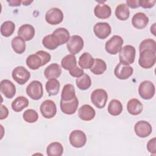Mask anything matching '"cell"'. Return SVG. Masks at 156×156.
Listing matches in <instances>:
<instances>
[{
    "label": "cell",
    "instance_id": "6da1fadb",
    "mask_svg": "<svg viewBox=\"0 0 156 156\" xmlns=\"http://www.w3.org/2000/svg\"><path fill=\"white\" fill-rule=\"evenodd\" d=\"M136 51L134 46L132 45H126L122 48L119 51V63L129 65L134 62Z\"/></svg>",
    "mask_w": 156,
    "mask_h": 156
},
{
    "label": "cell",
    "instance_id": "7a4b0ae2",
    "mask_svg": "<svg viewBox=\"0 0 156 156\" xmlns=\"http://www.w3.org/2000/svg\"><path fill=\"white\" fill-rule=\"evenodd\" d=\"M140 53L138 63L141 68L148 69L155 65L156 61L155 52L151 50H144Z\"/></svg>",
    "mask_w": 156,
    "mask_h": 156
},
{
    "label": "cell",
    "instance_id": "3957f363",
    "mask_svg": "<svg viewBox=\"0 0 156 156\" xmlns=\"http://www.w3.org/2000/svg\"><path fill=\"white\" fill-rule=\"evenodd\" d=\"M123 43L124 40L121 37L113 35L105 43V51L110 54L115 55L120 51Z\"/></svg>",
    "mask_w": 156,
    "mask_h": 156
},
{
    "label": "cell",
    "instance_id": "277c9868",
    "mask_svg": "<svg viewBox=\"0 0 156 156\" xmlns=\"http://www.w3.org/2000/svg\"><path fill=\"white\" fill-rule=\"evenodd\" d=\"M107 99V93L104 89H96L91 94V101L98 108H104L105 106Z\"/></svg>",
    "mask_w": 156,
    "mask_h": 156
},
{
    "label": "cell",
    "instance_id": "5b68a950",
    "mask_svg": "<svg viewBox=\"0 0 156 156\" xmlns=\"http://www.w3.org/2000/svg\"><path fill=\"white\" fill-rule=\"evenodd\" d=\"M26 93L34 100L40 99L43 94L42 83L38 80L32 81L26 87Z\"/></svg>",
    "mask_w": 156,
    "mask_h": 156
},
{
    "label": "cell",
    "instance_id": "8992f818",
    "mask_svg": "<svg viewBox=\"0 0 156 156\" xmlns=\"http://www.w3.org/2000/svg\"><path fill=\"white\" fill-rule=\"evenodd\" d=\"M155 86L154 83L149 80L142 82L138 87V93L141 98L148 100L153 98L155 94Z\"/></svg>",
    "mask_w": 156,
    "mask_h": 156
},
{
    "label": "cell",
    "instance_id": "52a82bcc",
    "mask_svg": "<svg viewBox=\"0 0 156 156\" xmlns=\"http://www.w3.org/2000/svg\"><path fill=\"white\" fill-rule=\"evenodd\" d=\"M84 45L82 38L77 35L70 37L68 41L66 43V47L68 51L73 55L78 54L82 49Z\"/></svg>",
    "mask_w": 156,
    "mask_h": 156
},
{
    "label": "cell",
    "instance_id": "ba28073f",
    "mask_svg": "<svg viewBox=\"0 0 156 156\" xmlns=\"http://www.w3.org/2000/svg\"><path fill=\"white\" fill-rule=\"evenodd\" d=\"M42 116L47 119L52 118L57 113V107L55 102L50 99L44 101L40 107Z\"/></svg>",
    "mask_w": 156,
    "mask_h": 156
},
{
    "label": "cell",
    "instance_id": "9c48e42d",
    "mask_svg": "<svg viewBox=\"0 0 156 156\" xmlns=\"http://www.w3.org/2000/svg\"><path fill=\"white\" fill-rule=\"evenodd\" d=\"M45 20L49 24L57 25L62 22L63 20V13L60 9L53 7L46 12Z\"/></svg>",
    "mask_w": 156,
    "mask_h": 156
},
{
    "label": "cell",
    "instance_id": "30bf717a",
    "mask_svg": "<svg viewBox=\"0 0 156 156\" xmlns=\"http://www.w3.org/2000/svg\"><path fill=\"white\" fill-rule=\"evenodd\" d=\"M13 80L20 85L26 83L30 77V73L27 69L22 66L16 67L12 73Z\"/></svg>",
    "mask_w": 156,
    "mask_h": 156
},
{
    "label": "cell",
    "instance_id": "8fae6325",
    "mask_svg": "<svg viewBox=\"0 0 156 156\" xmlns=\"http://www.w3.org/2000/svg\"><path fill=\"white\" fill-rule=\"evenodd\" d=\"M69 140L70 144L74 147L80 148L83 147L87 141L85 133L80 130H74L69 135Z\"/></svg>",
    "mask_w": 156,
    "mask_h": 156
},
{
    "label": "cell",
    "instance_id": "7c38bea8",
    "mask_svg": "<svg viewBox=\"0 0 156 156\" xmlns=\"http://www.w3.org/2000/svg\"><path fill=\"white\" fill-rule=\"evenodd\" d=\"M134 130L138 136L145 138L152 133V128L151 124L147 121H139L135 124Z\"/></svg>",
    "mask_w": 156,
    "mask_h": 156
},
{
    "label": "cell",
    "instance_id": "4fadbf2b",
    "mask_svg": "<svg viewBox=\"0 0 156 156\" xmlns=\"http://www.w3.org/2000/svg\"><path fill=\"white\" fill-rule=\"evenodd\" d=\"M51 35L54 41L58 46L67 43L70 38L69 31L64 27H58L56 29Z\"/></svg>",
    "mask_w": 156,
    "mask_h": 156
},
{
    "label": "cell",
    "instance_id": "5bb4252c",
    "mask_svg": "<svg viewBox=\"0 0 156 156\" xmlns=\"http://www.w3.org/2000/svg\"><path fill=\"white\" fill-rule=\"evenodd\" d=\"M93 32L98 38L105 39L111 34L112 28L108 23L99 22L94 26Z\"/></svg>",
    "mask_w": 156,
    "mask_h": 156
},
{
    "label": "cell",
    "instance_id": "9a60e30c",
    "mask_svg": "<svg viewBox=\"0 0 156 156\" xmlns=\"http://www.w3.org/2000/svg\"><path fill=\"white\" fill-rule=\"evenodd\" d=\"M133 72V69L129 65L119 63L114 70L115 76L120 80H125L130 77Z\"/></svg>",
    "mask_w": 156,
    "mask_h": 156
},
{
    "label": "cell",
    "instance_id": "2e32d148",
    "mask_svg": "<svg viewBox=\"0 0 156 156\" xmlns=\"http://www.w3.org/2000/svg\"><path fill=\"white\" fill-rule=\"evenodd\" d=\"M60 105V109L63 113L66 115H73L76 112L78 108L79 101L76 96L72 100L68 101H65L61 99Z\"/></svg>",
    "mask_w": 156,
    "mask_h": 156
},
{
    "label": "cell",
    "instance_id": "e0dca14e",
    "mask_svg": "<svg viewBox=\"0 0 156 156\" xmlns=\"http://www.w3.org/2000/svg\"><path fill=\"white\" fill-rule=\"evenodd\" d=\"M0 90L5 97L8 99L12 98L16 94V87L15 85L8 79L1 80Z\"/></svg>",
    "mask_w": 156,
    "mask_h": 156
},
{
    "label": "cell",
    "instance_id": "ac0fdd59",
    "mask_svg": "<svg viewBox=\"0 0 156 156\" xmlns=\"http://www.w3.org/2000/svg\"><path fill=\"white\" fill-rule=\"evenodd\" d=\"M79 117L83 121H90L93 119L96 115L94 109L88 104L82 105L78 111Z\"/></svg>",
    "mask_w": 156,
    "mask_h": 156
},
{
    "label": "cell",
    "instance_id": "d6986e66",
    "mask_svg": "<svg viewBox=\"0 0 156 156\" xmlns=\"http://www.w3.org/2000/svg\"><path fill=\"white\" fill-rule=\"evenodd\" d=\"M18 35L24 41L31 40L35 35V29L30 24H23L18 29Z\"/></svg>",
    "mask_w": 156,
    "mask_h": 156
},
{
    "label": "cell",
    "instance_id": "ffe728a7",
    "mask_svg": "<svg viewBox=\"0 0 156 156\" xmlns=\"http://www.w3.org/2000/svg\"><path fill=\"white\" fill-rule=\"evenodd\" d=\"M149 23V18L143 12H138L135 13L132 19V24L134 27L141 29L144 28Z\"/></svg>",
    "mask_w": 156,
    "mask_h": 156
},
{
    "label": "cell",
    "instance_id": "44dd1931",
    "mask_svg": "<svg viewBox=\"0 0 156 156\" xmlns=\"http://www.w3.org/2000/svg\"><path fill=\"white\" fill-rule=\"evenodd\" d=\"M62 73L60 66L56 63H52L47 66L44 71V75L46 79H56Z\"/></svg>",
    "mask_w": 156,
    "mask_h": 156
},
{
    "label": "cell",
    "instance_id": "7402d4cb",
    "mask_svg": "<svg viewBox=\"0 0 156 156\" xmlns=\"http://www.w3.org/2000/svg\"><path fill=\"white\" fill-rule=\"evenodd\" d=\"M94 13L96 17L100 19H107L112 14L110 7L107 4H99L96 5L94 9Z\"/></svg>",
    "mask_w": 156,
    "mask_h": 156
},
{
    "label": "cell",
    "instance_id": "603a6c76",
    "mask_svg": "<svg viewBox=\"0 0 156 156\" xmlns=\"http://www.w3.org/2000/svg\"><path fill=\"white\" fill-rule=\"evenodd\" d=\"M128 112L132 115H138L143 111V105L137 99H130L127 104Z\"/></svg>",
    "mask_w": 156,
    "mask_h": 156
},
{
    "label": "cell",
    "instance_id": "cb8c5ba5",
    "mask_svg": "<svg viewBox=\"0 0 156 156\" xmlns=\"http://www.w3.org/2000/svg\"><path fill=\"white\" fill-rule=\"evenodd\" d=\"M27 66L32 70H36L43 66V61L40 56L37 53L29 55L26 58Z\"/></svg>",
    "mask_w": 156,
    "mask_h": 156
},
{
    "label": "cell",
    "instance_id": "d4e9b609",
    "mask_svg": "<svg viewBox=\"0 0 156 156\" xmlns=\"http://www.w3.org/2000/svg\"><path fill=\"white\" fill-rule=\"evenodd\" d=\"M29 105L28 99L24 96H18L12 102L11 106L13 111L20 112Z\"/></svg>",
    "mask_w": 156,
    "mask_h": 156
},
{
    "label": "cell",
    "instance_id": "484cf974",
    "mask_svg": "<svg viewBox=\"0 0 156 156\" xmlns=\"http://www.w3.org/2000/svg\"><path fill=\"white\" fill-rule=\"evenodd\" d=\"M63 152V146L58 142L51 143L46 148V153L49 156H61Z\"/></svg>",
    "mask_w": 156,
    "mask_h": 156
},
{
    "label": "cell",
    "instance_id": "4316f807",
    "mask_svg": "<svg viewBox=\"0 0 156 156\" xmlns=\"http://www.w3.org/2000/svg\"><path fill=\"white\" fill-rule=\"evenodd\" d=\"M60 82L56 79H49L46 83V90L49 96L57 95L60 90Z\"/></svg>",
    "mask_w": 156,
    "mask_h": 156
},
{
    "label": "cell",
    "instance_id": "83f0119b",
    "mask_svg": "<svg viewBox=\"0 0 156 156\" xmlns=\"http://www.w3.org/2000/svg\"><path fill=\"white\" fill-rule=\"evenodd\" d=\"M115 16L119 20L124 21L127 20L130 16L128 6L124 3L117 5L115 9Z\"/></svg>",
    "mask_w": 156,
    "mask_h": 156
},
{
    "label": "cell",
    "instance_id": "f1b7e54d",
    "mask_svg": "<svg viewBox=\"0 0 156 156\" xmlns=\"http://www.w3.org/2000/svg\"><path fill=\"white\" fill-rule=\"evenodd\" d=\"M107 69V65L105 62L101 58H94V63L90 71L95 75H100L105 72Z\"/></svg>",
    "mask_w": 156,
    "mask_h": 156
},
{
    "label": "cell",
    "instance_id": "f546056e",
    "mask_svg": "<svg viewBox=\"0 0 156 156\" xmlns=\"http://www.w3.org/2000/svg\"><path fill=\"white\" fill-rule=\"evenodd\" d=\"M93 63L94 58L88 52L83 53L79 59V65L83 69H90Z\"/></svg>",
    "mask_w": 156,
    "mask_h": 156
},
{
    "label": "cell",
    "instance_id": "4dcf8cb0",
    "mask_svg": "<svg viewBox=\"0 0 156 156\" xmlns=\"http://www.w3.org/2000/svg\"><path fill=\"white\" fill-rule=\"evenodd\" d=\"M12 47L13 51L19 54H23L26 50L25 41L20 36L14 37L12 40Z\"/></svg>",
    "mask_w": 156,
    "mask_h": 156
},
{
    "label": "cell",
    "instance_id": "1f68e13d",
    "mask_svg": "<svg viewBox=\"0 0 156 156\" xmlns=\"http://www.w3.org/2000/svg\"><path fill=\"white\" fill-rule=\"evenodd\" d=\"M76 96L75 89L72 84H66L62 90L61 99L65 101L72 100Z\"/></svg>",
    "mask_w": 156,
    "mask_h": 156
},
{
    "label": "cell",
    "instance_id": "d6a6232c",
    "mask_svg": "<svg viewBox=\"0 0 156 156\" xmlns=\"http://www.w3.org/2000/svg\"><path fill=\"white\" fill-rule=\"evenodd\" d=\"M122 111V105L121 102L117 99H112L108 105V112L112 116H118Z\"/></svg>",
    "mask_w": 156,
    "mask_h": 156
},
{
    "label": "cell",
    "instance_id": "836d02e7",
    "mask_svg": "<svg viewBox=\"0 0 156 156\" xmlns=\"http://www.w3.org/2000/svg\"><path fill=\"white\" fill-rule=\"evenodd\" d=\"M76 58L73 54H68L65 56L61 61V65L65 70H70L76 66Z\"/></svg>",
    "mask_w": 156,
    "mask_h": 156
},
{
    "label": "cell",
    "instance_id": "e575fe53",
    "mask_svg": "<svg viewBox=\"0 0 156 156\" xmlns=\"http://www.w3.org/2000/svg\"><path fill=\"white\" fill-rule=\"evenodd\" d=\"M76 82L77 87L82 90H87L91 85V80L90 76L85 73L82 76L77 77Z\"/></svg>",
    "mask_w": 156,
    "mask_h": 156
},
{
    "label": "cell",
    "instance_id": "d590c367",
    "mask_svg": "<svg viewBox=\"0 0 156 156\" xmlns=\"http://www.w3.org/2000/svg\"><path fill=\"white\" fill-rule=\"evenodd\" d=\"M15 29V25L13 21H4L1 26V34L5 37H10L14 32Z\"/></svg>",
    "mask_w": 156,
    "mask_h": 156
},
{
    "label": "cell",
    "instance_id": "8d00e7d4",
    "mask_svg": "<svg viewBox=\"0 0 156 156\" xmlns=\"http://www.w3.org/2000/svg\"><path fill=\"white\" fill-rule=\"evenodd\" d=\"M144 50H151L156 52V42L154 40L147 38L142 41L139 46L140 52Z\"/></svg>",
    "mask_w": 156,
    "mask_h": 156
},
{
    "label": "cell",
    "instance_id": "74e56055",
    "mask_svg": "<svg viewBox=\"0 0 156 156\" xmlns=\"http://www.w3.org/2000/svg\"><path fill=\"white\" fill-rule=\"evenodd\" d=\"M24 120L29 123H34L38 119V115L37 112L33 109L26 110L23 115Z\"/></svg>",
    "mask_w": 156,
    "mask_h": 156
},
{
    "label": "cell",
    "instance_id": "f35d334b",
    "mask_svg": "<svg viewBox=\"0 0 156 156\" xmlns=\"http://www.w3.org/2000/svg\"><path fill=\"white\" fill-rule=\"evenodd\" d=\"M43 45L47 49L49 50H54L58 46L55 43L54 41L52 35L49 34L45 36L42 40Z\"/></svg>",
    "mask_w": 156,
    "mask_h": 156
},
{
    "label": "cell",
    "instance_id": "ab89813d",
    "mask_svg": "<svg viewBox=\"0 0 156 156\" xmlns=\"http://www.w3.org/2000/svg\"><path fill=\"white\" fill-rule=\"evenodd\" d=\"M36 53L38 54L41 58L43 61V66L46 65L47 63H48L51 60V56L49 53L44 51H38Z\"/></svg>",
    "mask_w": 156,
    "mask_h": 156
},
{
    "label": "cell",
    "instance_id": "60d3db41",
    "mask_svg": "<svg viewBox=\"0 0 156 156\" xmlns=\"http://www.w3.org/2000/svg\"><path fill=\"white\" fill-rule=\"evenodd\" d=\"M156 138H153L151 140H150L147 144V151L152 154H156Z\"/></svg>",
    "mask_w": 156,
    "mask_h": 156
},
{
    "label": "cell",
    "instance_id": "b9f144b4",
    "mask_svg": "<svg viewBox=\"0 0 156 156\" xmlns=\"http://www.w3.org/2000/svg\"><path fill=\"white\" fill-rule=\"evenodd\" d=\"M69 73L71 76H73L74 77H77V78L82 76L84 74L83 69L79 68L77 66H75L74 68H73V69H70Z\"/></svg>",
    "mask_w": 156,
    "mask_h": 156
},
{
    "label": "cell",
    "instance_id": "7bdbcfd3",
    "mask_svg": "<svg viewBox=\"0 0 156 156\" xmlns=\"http://www.w3.org/2000/svg\"><path fill=\"white\" fill-rule=\"evenodd\" d=\"M155 1H139V4H140V6H141L144 9H149L151 8L152 7H154V5H155Z\"/></svg>",
    "mask_w": 156,
    "mask_h": 156
},
{
    "label": "cell",
    "instance_id": "ee69618b",
    "mask_svg": "<svg viewBox=\"0 0 156 156\" xmlns=\"http://www.w3.org/2000/svg\"><path fill=\"white\" fill-rule=\"evenodd\" d=\"M9 115V110L7 109V108L1 104V116H0V119L2 120V119H5L7 116Z\"/></svg>",
    "mask_w": 156,
    "mask_h": 156
},
{
    "label": "cell",
    "instance_id": "f6af8a7d",
    "mask_svg": "<svg viewBox=\"0 0 156 156\" xmlns=\"http://www.w3.org/2000/svg\"><path fill=\"white\" fill-rule=\"evenodd\" d=\"M126 4L127 6L131 7L132 9H136L140 7L139 1L138 0H127Z\"/></svg>",
    "mask_w": 156,
    "mask_h": 156
},
{
    "label": "cell",
    "instance_id": "bcb514c9",
    "mask_svg": "<svg viewBox=\"0 0 156 156\" xmlns=\"http://www.w3.org/2000/svg\"><path fill=\"white\" fill-rule=\"evenodd\" d=\"M7 2L9 3L10 6L12 7H16V6H19L20 5L21 3H22L21 1L19 0H15V1H7Z\"/></svg>",
    "mask_w": 156,
    "mask_h": 156
},
{
    "label": "cell",
    "instance_id": "7dc6e473",
    "mask_svg": "<svg viewBox=\"0 0 156 156\" xmlns=\"http://www.w3.org/2000/svg\"><path fill=\"white\" fill-rule=\"evenodd\" d=\"M32 2V1H22V3L24 5H29L30 4H31Z\"/></svg>",
    "mask_w": 156,
    "mask_h": 156
}]
</instances>
